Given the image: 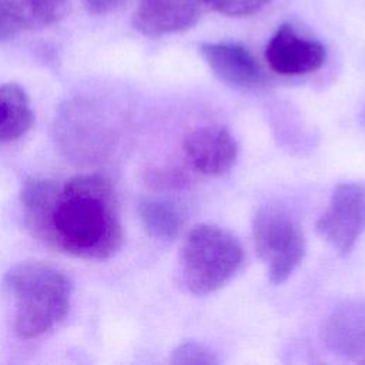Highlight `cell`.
<instances>
[{
  "mask_svg": "<svg viewBox=\"0 0 365 365\" xmlns=\"http://www.w3.org/2000/svg\"><path fill=\"white\" fill-rule=\"evenodd\" d=\"M200 54L212 73L225 84L241 90H261L268 86V77L252 53L232 41L202 43Z\"/></svg>",
  "mask_w": 365,
  "mask_h": 365,
  "instance_id": "7",
  "label": "cell"
},
{
  "mask_svg": "<svg viewBox=\"0 0 365 365\" xmlns=\"http://www.w3.org/2000/svg\"><path fill=\"white\" fill-rule=\"evenodd\" d=\"M255 252L271 282L282 284L305 257V237L298 221L279 205H262L252 220Z\"/></svg>",
  "mask_w": 365,
  "mask_h": 365,
  "instance_id": "4",
  "label": "cell"
},
{
  "mask_svg": "<svg viewBox=\"0 0 365 365\" xmlns=\"http://www.w3.org/2000/svg\"><path fill=\"white\" fill-rule=\"evenodd\" d=\"M127 0H83L84 7L91 14H107L124 4Z\"/></svg>",
  "mask_w": 365,
  "mask_h": 365,
  "instance_id": "18",
  "label": "cell"
},
{
  "mask_svg": "<svg viewBox=\"0 0 365 365\" xmlns=\"http://www.w3.org/2000/svg\"><path fill=\"white\" fill-rule=\"evenodd\" d=\"M317 231L341 255H348L365 231V188L356 182L335 187Z\"/></svg>",
  "mask_w": 365,
  "mask_h": 365,
  "instance_id": "5",
  "label": "cell"
},
{
  "mask_svg": "<svg viewBox=\"0 0 365 365\" xmlns=\"http://www.w3.org/2000/svg\"><path fill=\"white\" fill-rule=\"evenodd\" d=\"M20 31L13 14L3 0H0V41L14 37Z\"/></svg>",
  "mask_w": 365,
  "mask_h": 365,
  "instance_id": "17",
  "label": "cell"
},
{
  "mask_svg": "<svg viewBox=\"0 0 365 365\" xmlns=\"http://www.w3.org/2000/svg\"><path fill=\"white\" fill-rule=\"evenodd\" d=\"M244 251L240 241L214 224H197L181 248V277L194 295H207L224 287L240 269Z\"/></svg>",
  "mask_w": 365,
  "mask_h": 365,
  "instance_id": "3",
  "label": "cell"
},
{
  "mask_svg": "<svg viewBox=\"0 0 365 365\" xmlns=\"http://www.w3.org/2000/svg\"><path fill=\"white\" fill-rule=\"evenodd\" d=\"M204 7L212 9L224 16L245 17L264 10L272 0H200Z\"/></svg>",
  "mask_w": 365,
  "mask_h": 365,
  "instance_id": "15",
  "label": "cell"
},
{
  "mask_svg": "<svg viewBox=\"0 0 365 365\" xmlns=\"http://www.w3.org/2000/svg\"><path fill=\"white\" fill-rule=\"evenodd\" d=\"M13 307V328L30 341L54 329L68 314L73 284L64 271L44 261H24L3 275Z\"/></svg>",
  "mask_w": 365,
  "mask_h": 365,
  "instance_id": "2",
  "label": "cell"
},
{
  "mask_svg": "<svg viewBox=\"0 0 365 365\" xmlns=\"http://www.w3.org/2000/svg\"><path fill=\"white\" fill-rule=\"evenodd\" d=\"M145 182L158 191H178L188 185L185 173L175 167H154L147 170Z\"/></svg>",
  "mask_w": 365,
  "mask_h": 365,
  "instance_id": "14",
  "label": "cell"
},
{
  "mask_svg": "<svg viewBox=\"0 0 365 365\" xmlns=\"http://www.w3.org/2000/svg\"><path fill=\"white\" fill-rule=\"evenodd\" d=\"M322 342L341 356H365V299H351L338 305L322 328Z\"/></svg>",
  "mask_w": 365,
  "mask_h": 365,
  "instance_id": "10",
  "label": "cell"
},
{
  "mask_svg": "<svg viewBox=\"0 0 365 365\" xmlns=\"http://www.w3.org/2000/svg\"><path fill=\"white\" fill-rule=\"evenodd\" d=\"M20 31L40 30L58 23L68 13L70 0H3Z\"/></svg>",
  "mask_w": 365,
  "mask_h": 365,
  "instance_id": "13",
  "label": "cell"
},
{
  "mask_svg": "<svg viewBox=\"0 0 365 365\" xmlns=\"http://www.w3.org/2000/svg\"><path fill=\"white\" fill-rule=\"evenodd\" d=\"M20 201L26 230L54 251L101 261L123 247L115 191L103 174H77L63 182L33 177L24 182Z\"/></svg>",
  "mask_w": 365,
  "mask_h": 365,
  "instance_id": "1",
  "label": "cell"
},
{
  "mask_svg": "<svg viewBox=\"0 0 365 365\" xmlns=\"http://www.w3.org/2000/svg\"><path fill=\"white\" fill-rule=\"evenodd\" d=\"M171 362L173 364H218V358L215 354L202 344L197 342H184L180 344L171 352Z\"/></svg>",
  "mask_w": 365,
  "mask_h": 365,
  "instance_id": "16",
  "label": "cell"
},
{
  "mask_svg": "<svg viewBox=\"0 0 365 365\" xmlns=\"http://www.w3.org/2000/svg\"><path fill=\"white\" fill-rule=\"evenodd\" d=\"M138 215L145 231L161 241L174 240L184 225L181 210L167 198H143L138 202Z\"/></svg>",
  "mask_w": 365,
  "mask_h": 365,
  "instance_id": "12",
  "label": "cell"
},
{
  "mask_svg": "<svg viewBox=\"0 0 365 365\" xmlns=\"http://www.w3.org/2000/svg\"><path fill=\"white\" fill-rule=\"evenodd\" d=\"M34 111L26 90L16 83L0 84V143H11L33 127Z\"/></svg>",
  "mask_w": 365,
  "mask_h": 365,
  "instance_id": "11",
  "label": "cell"
},
{
  "mask_svg": "<svg viewBox=\"0 0 365 365\" xmlns=\"http://www.w3.org/2000/svg\"><path fill=\"white\" fill-rule=\"evenodd\" d=\"M359 120H361V123H362V124H364V127H365V106H364V107H362V110H361Z\"/></svg>",
  "mask_w": 365,
  "mask_h": 365,
  "instance_id": "19",
  "label": "cell"
},
{
  "mask_svg": "<svg viewBox=\"0 0 365 365\" xmlns=\"http://www.w3.org/2000/svg\"><path fill=\"white\" fill-rule=\"evenodd\" d=\"M190 165L205 175H222L231 170L238 147L231 133L220 125H204L190 131L182 141Z\"/></svg>",
  "mask_w": 365,
  "mask_h": 365,
  "instance_id": "8",
  "label": "cell"
},
{
  "mask_svg": "<svg viewBox=\"0 0 365 365\" xmlns=\"http://www.w3.org/2000/svg\"><path fill=\"white\" fill-rule=\"evenodd\" d=\"M204 9L200 0H137L133 26L145 37H161L192 27Z\"/></svg>",
  "mask_w": 365,
  "mask_h": 365,
  "instance_id": "9",
  "label": "cell"
},
{
  "mask_svg": "<svg viewBox=\"0 0 365 365\" xmlns=\"http://www.w3.org/2000/svg\"><path fill=\"white\" fill-rule=\"evenodd\" d=\"M327 58L324 44L301 34L294 26L277 29L265 47V60L272 71L281 76H301L317 71Z\"/></svg>",
  "mask_w": 365,
  "mask_h": 365,
  "instance_id": "6",
  "label": "cell"
}]
</instances>
